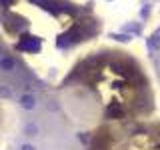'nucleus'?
Wrapping results in <instances>:
<instances>
[{
	"instance_id": "nucleus-1",
	"label": "nucleus",
	"mask_w": 160,
	"mask_h": 150,
	"mask_svg": "<svg viewBox=\"0 0 160 150\" xmlns=\"http://www.w3.org/2000/svg\"><path fill=\"white\" fill-rule=\"evenodd\" d=\"M64 106L86 130L156 116V94L144 64L124 48H94L70 64L60 82Z\"/></svg>"
},
{
	"instance_id": "nucleus-2",
	"label": "nucleus",
	"mask_w": 160,
	"mask_h": 150,
	"mask_svg": "<svg viewBox=\"0 0 160 150\" xmlns=\"http://www.w3.org/2000/svg\"><path fill=\"white\" fill-rule=\"evenodd\" d=\"M88 150H160V120H142L102 124L88 130Z\"/></svg>"
}]
</instances>
